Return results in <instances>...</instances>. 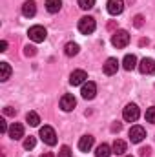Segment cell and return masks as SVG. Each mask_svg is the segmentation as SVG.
I'll return each instance as SVG.
<instances>
[{"instance_id":"1","label":"cell","mask_w":155,"mask_h":157,"mask_svg":"<svg viewBox=\"0 0 155 157\" xmlns=\"http://www.w3.org/2000/svg\"><path fill=\"white\" fill-rule=\"evenodd\" d=\"M95 28H97V24H95V20L91 17H82L78 20V31L82 35H91L95 31Z\"/></svg>"},{"instance_id":"2","label":"cell","mask_w":155,"mask_h":157,"mask_svg":"<svg viewBox=\"0 0 155 157\" xmlns=\"http://www.w3.org/2000/svg\"><path fill=\"white\" fill-rule=\"evenodd\" d=\"M112 44H113L115 48H126V46L130 44V33L124 31V29L115 31L113 37H112Z\"/></svg>"},{"instance_id":"3","label":"cell","mask_w":155,"mask_h":157,"mask_svg":"<svg viewBox=\"0 0 155 157\" xmlns=\"http://www.w3.org/2000/svg\"><path fill=\"white\" fill-rule=\"evenodd\" d=\"M40 139H42L46 144H49V146L57 144V133H55V130H53L51 126H42V128H40Z\"/></svg>"},{"instance_id":"4","label":"cell","mask_w":155,"mask_h":157,"mask_svg":"<svg viewBox=\"0 0 155 157\" xmlns=\"http://www.w3.org/2000/svg\"><path fill=\"white\" fill-rule=\"evenodd\" d=\"M28 35H29V39L33 40V42H44L46 37H47V31L42 26H33V28H29Z\"/></svg>"},{"instance_id":"5","label":"cell","mask_w":155,"mask_h":157,"mask_svg":"<svg viewBox=\"0 0 155 157\" xmlns=\"http://www.w3.org/2000/svg\"><path fill=\"white\" fill-rule=\"evenodd\" d=\"M80 93H82V97H84L86 101H91V99L97 95V84H95V82H91V80H86V82L82 84Z\"/></svg>"},{"instance_id":"6","label":"cell","mask_w":155,"mask_h":157,"mask_svg":"<svg viewBox=\"0 0 155 157\" xmlns=\"http://www.w3.org/2000/svg\"><path fill=\"white\" fill-rule=\"evenodd\" d=\"M139 115H141V112H139L137 104H128L124 108V112H122V117H124V121H128V122H135L139 119Z\"/></svg>"},{"instance_id":"7","label":"cell","mask_w":155,"mask_h":157,"mask_svg":"<svg viewBox=\"0 0 155 157\" xmlns=\"http://www.w3.org/2000/svg\"><path fill=\"white\" fill-rule=\"evenodd\" d=\"M146 137V130L142 126H131L130 128V141L131 143H141Z\"/></svg>"},{"instance_id":"8","label":"cell","mask_w":155,"mask_h":157,"mask_svg":"<svg viewBox=\"0 0 155 157\" xmlns=\"http://www.w3.org/2000/svg\"><path fill=\"white\" fill-rule=\"evenodd\" d=\"M88 80V73L84 70H75L71 75H70V84L71 86H80Z\"/></svg>"},{"instance_id":"9","label":"cell","mask_w":155,"mask_h":157,"mask_svg":"<svg viewBox=\"0 0 155 157\" xmlns=\"http://www.w3.org/2000/svg\"><path fill=\"white\" fill-rule=\"evenodd\" d=\"M139 70L142 75H153L155 73V60L153 59H142L139 64Z\"/></svg>"},{"instance_id":"10","label":"cell","mask_w":155,"mask_h":157,"mask_svg":"<svg viewBox=\"0 0 155 157\" xmlns=\"http://www.w3.org/2000/svg\"><path fill=\"white\" fill-rule=\"evenodd\" d=\"M106 7H108L110 15H115L117 17V15H120L124 11V0H108Z\"/></svg>"},{"instance_id":"11","label":"cell","mask_w":155,"mask_h":157,"mask_svg":"<svg viewBox=\"0 0 155 157\" xmlns=\"http://www.w3.org/2000/svg\"><path fill=\"white\" fill-rule=\"evenodd\" d=\"M9 137L13 139V141H18V139H22L24 137V126L20 124V122H13L11 126H9Z\"/></svg>"},{"instance_id":"12","label":"cell","mask_w":155,"mask_h":157,"mask_svg":"<svg viewBox=\"0 0 155 157\" xmlns=\"http://www.w3.org/2000/svg\"><path fill=\"white\" fill-rule=\"evenodd\" d=\"M35 13H37V4H35V0H26V2L22 4V15L28 17V18H31V17H35Z\"/></svg>"},{"instance_id":"13","label":"cell","mask_w":155,"mask_h":157,"mask_svg":"<svg viewBox=\"0 0 155 157\" xmlns=\"http://www.w3.org/2000/svg\"><path fill=\"white\" fill-rule=\"evenodd\" d=\"M75 104H77V101H75V97L73 95H62V99H60V108L64 110V112H71L73 108H75Z\"/></svg>"},{"instance_id":"14","label":"cell","mask_w":155,"mask_h":157,"mask_svg":"<svg viewBox=\"0 0 155 157\" xmlns=\"http://www.w3.org/2000/svg\"><path fill=\"white\" fill-rule=\"evenodd\" d=\"M93 143H95V137L93 135H82L80 141H78V150L80 152H89L91 146H93Z\"/></svg>"},{"instance_id":"15","label":"cell","mask_w":155,"mask_h":157,"mask_svg":"<svg viewBox=\"0 0 155 157\" xmlns=\"http://www.w3.org/2000/svg\"><path fill=\"white\" fill-rule=\"evenodd\" d=\"M117 70H119V60L113 59V57H110V59L104 62V73H106V75H115Z\"/></svg>"},{"instance_id":"16","label":"cell","mask_w":155,"mask_h":157,"mask_svg":"<svg viewBox=\"0 0 155 157\" xmlns=\"http://www.w3.org/2000/svg\"><path fill=\"white\" fill-rule=\"evenodd\" d=\"M122 68H124L126 71L135 70V68H137V57H135V55H126L124 60H122Z\"/></svg>"},{"instance_id":"17","label":"cell","mask_w":155,"mask_h":157,"mask_svg":"<svg viewBox=\"0 0 155 157\" xmlns=\"http://www.w3.org/2000/svg\"><path fill=\"white\" fill-rule=\"evenodd\" d=\"M62 7V0H46V9L49 13H59Z\"/></svg>"},{"instance_id":"18","label":"cell","mask_w":155,"mask_h":157,"mask_svg":"<svg viewBox=\"0 0 155 157\" xmlns=\"http://www.w3.org/2000/svg\"><path fill=\"white\" fill-rule=\"evenodd\" d=\"M110 154H113V152H112V148H110L106 143L99 144L97 150H95V157H110Z\"/></svg>"},{"instance_id":"19","label":"cell","mask_w":155,"mask_h":157,"mask_svg":"<svg viewBox=\"0 0 155 157\" xmlns=\"http://www.w3.org/2000/svg\"><path fill=\"white\" fill-rule=\"evenodd\" d=\"M9 75H11V66L7 62H0V80L6 82L9 78Z\"/></svg>"},{"instance_id":"20","label":"cell","mask_w":155,"mask_h":157,"mask_svg":"<svg viewBox=\"0 0 155 157\" xmlns=\"http://www.w3.org/2000/svg\"><path fill=\"white\" fill-rule=\"evenodd\" d=\"M112 150H113V154H117V155H124V152H126V143L120 141V139H115Z\"/></svg>"},{"instance_id":"21","label":"cell","mask_w":155,"mask_h":157,"mask_svg":"<svg viewBox=\"0 0 155 157\" xmlns=\"http://www.w3.org/2000/svg\"><path fill=\"white\" fill-rule=\"evenodd\" d=\"M64 53L68 55V57H75L78 53V44H75V42H68L66 46H64Z\"/></svg>"},{"instance_id":"22","label":"cell","mask_w":155,"mask_h":157,"mask_svg":"<svg viewBox=\"0 0 155 157\" xmlns=\"http://www.w3.org/2000/svg\"><path fill=\"white\" fill-rule=\"evenodd\" d=\"M26 121H28V124H29V126H39L40 117H39V113H37V112H28Z\"/></svg>"},{"instance_id":"23","label":"cell","mask_w":155,"mask_h":157,"mask_svg":"<svg viewBox=\"0 0 155 157\" xmlns=\"http://www.w3.org/2000/svg\"><path fill=\"white\" fill-rule=\"evenodd\" d=\"M35 143H37V141H35V137H33V135H29V137L24 141V148H26V150H33V148H35Z\"/></svg>"},{"instance_id":"24","label":"cell","mask_w":155,"mask_h":157,"mask_svg":"<svg viewBox=\"0 0 155 157\" xmlns=\"http://www.w3.org/2000/svg\"><path fill=\"white\" fill-rule=\"evenodd\" d=\"M78 6L80 9H91L95 6V0H78Z\"/></svg>"},{"instance_id":"25","label":"cell","mask_w":155,"mask_h":157,"mask_svg":"<svg viewBox=\"0 0 155 157\" xmlns=\"http://www.w3.org/2000/svg\"><path fill=\"white\" fill-rule=\"evenodd\" d=\"M146 121L152 122V124H155V106H152V108L146 110Z\"/></svg>"},{"instance_id":"26","label":"cell","mask_w":155,"mask_h":157,"mask_svg":"<svg viewBox=\"0 0 155 157\" xmlns=\"http://www.w3.org/2000/svg\"><path fill=\"white\" fill-rule=\"evenodd\" d=\"M24 53H26V57H33L37 53V48L35 46H26L24 48Z\"/></svg>"},{"instance_id":"27","label":"cell","mask_w":155,"mask_h":157,"mask_svg":"<svg viewBox=\"0 0 155 157\" xmlns=\"http://www.w3.org/2000/svg\"><path fill=\"white\" fill-rule=\"evenodd\" d=\"M59 157H71V150H70V146H62L60 152H59Z\"/></svg>"},{"instance_id":"28","label":"cell","mask_w":155,"mask_h":157,"mask_svg":"<svg viewBox=\"0 0 155 157\" xmlns=\"http://www.w3.org/2000/svg\"><path fill=\"white\" fill-rule=\"evenodd\" d=\"M142 24H144V18H142V15H137V17L133 18V26H135V28H141Z\"/></svg>"},{"instance_id":"29","label":"cell","mask_w":155,"mask_h":157,"mask_svg":"<svg viewBox=\"0 0 155 157\" xmlns=\"http://www.w3.org/2000/svg\"><path fill=\"white\" fill-rule=\"evenodd\" d=\"M15 113H17L15 108H11V106H6L4 108V115H15Z\"/></svg>"},{"instance_id":"30","label":"cell","mask_w":155,"mask_h":157,"mask_svg":"<svg viewBox=\"0 0 155 157\" xmlns=\"http://www.w3.org/2000/svg\"><path fill=\"white\" fill-rule=\"evenodd\" d=\"M0 132H2V133H7V132H9V128H7V124H6L4 119H0Z\"/></svg>"},{"instance_id":"31","label":"cell","mask_w":155,"mask_h":157,"mask_svg":"<svg viewBox=\"0 0 155 157\" xmlns=\"http://www.w3.org/2000/svg\"><path fill=\"white\" fill-rule=\"evenodd\" d=\"M150 154H152V148H141V157H150Z\"/></svg>"},{"instance_id":"32","label":"cell","mask_w":155,"mask_h":157,"mask_svg":"<svg viewBox=\"0 0 155 157\" xmlns=\"http://www.w3.org/2000/svg\"><path fill=\"white\" fill-rule=\"evenodd\" d=\"M120 128H122L120 122H113V124H112V132H120Z\"/></svg>"},{"instance_id":"33","label":"cell","mask_w":155,"mask_h":157,"mask_svg":"<svg viewBox=\"0 0 155 157\" xmlns=\"http://www.w3.org/2000/svg\"><path fill=\"white\" fill-rule=\"evenodd\" d=\"M0 51H7V42H6V40L0 42Z\"/></svg>"},{"instance_id":"34","label":"cell","mask_w":155,"mask_h":157,"mask_svg":"<svg viewBox=\"0 0 155 157\" xmlns=\"http://www.w3.org/2000/svg\"><path fill=\"white\" fill-rule=\"evenodd\" d=\"M40 157H55V155H53V154H49V152H46V154H42Z\"/></svg>"},{"instance_id":"35","label":"cell","mask_w":155,"mask_h":157,"mask_svg":"<svg viewBox=\"0 0 155 157\" xmlns=\"http://www.w3.org/2000/svg\"><path fill=\"white\" fill-rule=\"evenodd\" d=\"M124 157H131V155H124Z\"/></svg>"}]
</instances>
